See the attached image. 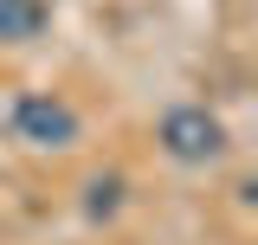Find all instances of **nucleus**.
Wrapping results in <instances>:
<instances>
[{"instance_id":"nucleus-2","label":"nucleus","mask_w":258,"mask_h":245,"mask_svg":"<svg viewBox=\"0 0 258 245\" xmlns=\"http://www.w3.org/2000/svg\"><path fill=\"white\" fill-rule=\"evenodd\" d=\"M7 129H13V142H26V149H71L78 142V110L52 91H20L13 97V110H7Z\"/></svg>"},{"instance_id":"nucleus-4","label":"nucleus","mask_w":258,"mask_h":245,"mask_svg":"<svg viewBox=\"0 0 258 245\" xmlns=\"http://www.w3.org/2000/svg\"><path fill=\"white\" fill-rule=\"evenodd\" d=\"M116 207H123V181H116V174H97V181H91V200H84V213H91V219H110Z\"/></svg>"},{"instance_id":"nucleus-1","label":"nucleus","mask_w":258,"mask_h":245,"mask_svg":"<svg viewBox=\"0 0 258 245\" xmlns=\"http://www.w3.org/2000/svg\"><path fill=\"white\" fill-rule=\"evenodd\" d=\"M155 142H161L168 161H181V168H207V161H220V155H226V122L213 116L207 103H174V110H161Z\"/></svg>"},{"instance_id":"nucleus-3","label":"nucleus","mask_w":258,"mask_h":245,"mask_svg":"<svg viewBox=\"0 0 258 245\" xmlns=\"http://www.w3.org/2000/svg\"><path fill=\"white\" fill-rule=\"evenodd\" d=\"M52 26V7L45 0H0V45H26Z\"/></svg>"}]
</instances>
